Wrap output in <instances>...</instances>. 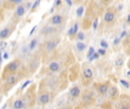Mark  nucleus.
<instances>
[{"label":"nucleus","instance_id":"nucleus-1","mask_svg":"<svg viewBox=\"0 0 130 109\" xmlns=\"http://www.w3.org/2000/svg\"><path fill=\"white\" fill-rule=\"evenodd\" d=\"M58 42L59 41H52V42H50L47 44L46 45V49L49 52L53 50L56 47V45L58 44Z\"/></svg>","mask_w":130,"mask_h":109},{"label":"nucleus","instance_id":"nucleus-2","mask_svg":"<svg viewBox=\"0 0 130 109\" xmlns=\"http://www.w3.org/2000/svg\"><path fill=\"white\" fill-rule=\"evenodd\" d=\"M114 19V14L112 11H108L106 13L104 16V21L107 23L111 22Z\"/></svg>","mask_w":130,"mask_h":109},{"label":"nucleus","instance_id":"nucleus-3","mask_svg":"<svg viewBox=\"0 0 130 109\" xmlns=\"http://www.w3.org/2000/svg\"><path fill=\"white\" fill-rule=\"evenodd\" d=\"M18 64L16 63V62H11V63L7 66V68L8 69V71L10 72H14L17 68H18Z\"/></svg>","mask_w":130,"mask_h":109},{"label":"nucleus","instance_id":"nucleus-4","mask_svg":"<svg viewBox=\"0 0 130 109\" xmlns=\"http://www.w3.org/2000/svg\"><path fill=\"white\" fill-rule=\"evenodd\" d=\"M83 75H84V76L85 77L86 79H90V78H91L92 76H93V72H92V71L91 69L87 68V69H85L83 71Z\"/></svg>","mask_w":130,"mask_h":109},{"label":"nucleus","instance_id":"nucleus-5","mask_svg":"<svg viewBox=\"0 0 130 109\" xmlns=\"http://www.w3.org/2000/svg\"><path fill=\"white\" fill-rule=\"evenodd\" d=\"M62 20H63V18L60 15H55V16L53 18V20H52V22L53 24H60L61 22H62Z\"/></svg>","mask_w":130,"mask_h":109},{"label":"nucleus","instance_id":"nucleus-6","mask_svg":"<svg viewBox=\"0 0 130 109\" xmlns=\"http://www.w3.org/2000/svg\"><path fill=\"white\" fill-rule=\"evenodd\" d=\"M70 92H71V95L73 97H77L79 95V93H80V89H79L78 87L75 86V87H73L71 89Z\"/></svg>","mask_w":130,"mask_h":109},{"label":"nucleus","instance_id":"nucleus-7","mask_svg":"<svg viewBox=\"0 0 130 109\" xmlns=\"http://www.w3.org/2000/svg\"><path fill=\"white\" fill-rule=\"evenodd\" d=\"M49 67H50V69L53 72L57 71L60 68V65H59V64L57 63V62H52Z\"/></svg>","mask_w":130,"mask_h":109},{"label":"nucleus","instance_id":"nucleus-8","mask_svg":"<svg viewBox=\"0 0 130 109\" xmlns=\"http://www.w3.org/2000/svg\"><path fill=\"white\" fill-rule=\"evenodd\" d=\"M24 14V8L22 5H19L16 10V15L18 17H21Z\"/></svg>","mask_w":130,"mask_h":109},{"label":"nucleus","instance_id":"nucleus-9","mask_svg":"<svg viewBox=\"0 0 130 109\" xmlns=\"http://www.w3.org/2000/svg\"><path fill=\"white\" fill-rule=\"evenodd\" d=\"M50 100V97L47 94H44V95H42L40 97V102L43 104H47Z\"/></svg>","mask_w":130,"mask_h":109},{"label":"nucleus","instance_id":"nucleus-10","mask_svg":"<svg viewBox=\"0 0 130 109\" xmlns=\"http://www.w3.org/2000/svg\"><path fill=\"white\" fill-rule=\"evenodd\" d=\"M8 34H9V30L8 28H5L0 33V37H1V39H5L8 36Z\"/></svg>","mask_w":130,"mask_h":109},{"label":"nucleus","instance_id":"nucleus-11","mask_svg":"<svg viewBox=\"0 0 130 109\" xmlns=\"http://www.w3.org/2000/svg\"><path fill=\"white\" fill-rule=\"evenodd\" d=\"M23 106H24V103L21 100H16L14 103V108L16 109H20L23 108Z\"/></svg>","mask_w":130,"mask_h":109},{"label":"nucleus","instance_id":"nucleus-12","mask_svg":"<svg viewBox=\"0 0 130 109\" xmlns=\"http://www.w3.org/2000/svg\"><path fill=\"white\" fill-rule=\"evenodd\" d=\"M99 89V92L101 93V94H105V93L107 92V89H108V86L107 85H100L98 88Z\"/></svg>","mask_w":130,"mask_h":109},{"label":"nucleus","instance_id":"nucleus-13","mask_svg":"<svg viewBox=\"0 0 130 109\" xmlns=\"http://www.w3.org/2000/svg\"><path fill=\"white\" fill-rule=\"evenodd\" d=\"M15 81H16V79L14 76H11L7 79V83L8 85H13L14 83H15Z\"/></svg>","mask_w":130,"mask_h":109},{"label":"nucleus","instance_id":"nucleus-14","mask_svg":"<svg viewBox=\"0 0 130 109\" xmlns=\"http://www.w3.org/2000/svg\"><path fill=\"white\" fill-rule=\"evenodd\" d=\"M117 89L116 87H112L110 88V95L111 97H115L116 96V94H117Z\"/></svg>","mask_w":130,"mask_h":109},{"label":"nucleus","instance_id":"nucleus-15","mask_svg":"<svg viewBox=\"0 0 130 109\" xmlns=\"http://www.w3.org/2000/svg\"><path fill=\"white\" fill-rule=\"evenodd\" d=\"M76 46H77V49L79 51H83L85 49V47H86L84 43H82V42H78L77 45H76Z\"/></svg>","mask_w":130,"mask_h":109},{"label":"nucleus","instance_id":"nucleus-16","mask_svg":"<svg viewBox=\"0 0 130 109\" xmlns=\"http://www.w3.org/2000/svg\"><path fill=\"white\" fill-rule=\"evenodd\" d=\"M76 12H77V15H78V17L81 16V15H82V14H83V12H84V8H83L82 6L79 7V8H78L77 9Z\"/></svg>","mask_w":130,"mask_h":109},{"label":"nucleus","instance_id":"nucleus-17","mask_svg":"<svg viewBox=\"0 0 130 109\" xmlns=\"http://www.w3.org/2000/svg\"><path fill=\"white\" fill-rule=\"evenodd\" d=\"M6 45H7V43L5 42L2 41L1 42H0V49H1V52H2L5 49V48L6 47Z\"/></svg>","mask_w":130,"mask_h":109},{"label":"nucleus","instance_id":"nucleus-18","mask_svg":"<svg viewBox=\"0 0 130 109\" xmlns=\"http://www.w3.org/2000/svg\"><path fill=\"white\" fill-rule=\"evenodd\" d=\"M94 53V49L93 47H90L89 51L88 52V58H90L91 56H92Z\"/></svg>","mask_w":130,"mask_h":109},{"label":"nucleus","instance_id":"nucleus-19","mask_svg":"<svg viewBox=\"0 0 130 109\" xmlns=\"http://www.w3.org/2000/svg\"><path fill=\"white\" fill-rule=\"evenodd\" d=\"M37 45V40L36 39H33L31 42V44H30V49H34V47Z\"/></svg>","mask_w":130,"mask_h":109},{"label":"nucleus","instance_id":"nucleus-20","mask_svg":"<svg viewBox=\"0 0 130 109\" xmlns=\"http://www.w3.org/2000/svg\"><path fill=\"white\" fill-rule=\"evenodd\" d=\"M99 53L97 54V53H94V55H92V56H91L90 58H89V61H93L94 59H96V58H99Z\"/></svg>","mask_w":130,"mask_h":109},{"label":"nucleus","instance_id":"nucleus-21","mask_svg":"<svg viewBox=\"0 0 130 109\" xmlns=\"http://www.w3.org/2000/svg\"><path fill=\"white\" fill-rule=\"evenodd\" d=\"M123 64V59H117V61H116V62H115V65L117 66H121Z\"/></svg>","mask_w":130,"mask_h":109},{"label":"nucleus","instance_id":"nucleus-22","mask_svg":"<svg viewBox=\"0 0 130 109\" xmlns=\"http://www.w3.org/2000/svg\"><path fill=\"white\" fill-rule=\"evenodd\" d=\"M40 0H37V1L34 3V5H33V6H32V8H31V10L32 11H34L38 5H39V4H40Z\"/></svg>","mask_w":130,"mask_h":109},{"label":"nucleus","instance_id":"nucleus-23","mask_svg":"<svg viewBox=\"0 0 130 109\" xmlns=\"http://www.w3.org/2000/svg\"><path fill=\"white\" fill-rule=\"evenodd\" d=\"M100 45H101V47H103L104 49H107L108 47V45H107V43L105 41H101Z\"/></svg>","mask_w":130,"mask_h":109},{"label":"nucleus","instance_id":"nucleus-24","mask_svg":"<svg viewBox=\"0 0 130 109\" xmlns=\"http://www.w3.org/2000/svg\"><path fill=\"white\" fill-rule=\"evenodd\" d=\"M120 83H122V85H123L125 87H126V88H129V83H127L126 81H125V80H120Z\"/></svg>","mask_w":130,"mask_h":109},{"label":"nucleus","instance_id":"nucleus-25","mask_svg":"<svg viewBox=\"0 0 130 109\" xmlns=\"http://www.w3.org/2000/svg\"><path fill=\"white\" fill-rule=\"evenodd\" d=\"M78 38L80 40H83V39H84V34L81 33V32H80V33L78 34Z\"/></svg>","mask_w":130,"mask_h":109},{"label":"nucleus","instance_id":"nucleus-26","mask_svg":"<svg viewBox=\"0 0 130 109\" xmlns=\"http://www.w3.org/2000/svg\"><path fill=\"white\" fill-rule=\"evenodd\" d=\"M97 24H98V19H96V20L94 21V24H93V28H94V30L97 29Z\"/></svg>","mask_w":130,"mask_h":109},{"label":"nucleus","instance_id":"nucleus-27","mask_svg":"<svg viewBox=\"0 0 130 109\" xmlns=\"http://www.w3.org/2000/svg\"><path fill=\"white\" fill-rule=\"evenodd\" d=\"M68 35H74V28L73 27L69 29V30L68 31Z\"/></svg>","mask_w":130,"mask_h":109},{"label":"nucleus","instance_id":"nucleus-28","mask_svg":"<svg viewBox=\"0 0 130 109\" xmlns=\"http://www.w3.org/2000/svg\"><path fill=\"white\" fill-rule=\"evenodd\" d=\"M29 83H31V81H30V80H27V81H26V82H25V83H24V84H23V86H22L21 89H24V88H25V87H26V86H27Z\"/></svg>","mask_w":130,"mask_h":109},{"label":"nucleus","instance_id":"nucleus-29","mask_svg":"<svg viewBox=\"0 0 130 109\" xmlns=\"http://www.w3.org/2000/svg\"><path fill=\"white\" fill-rule=\"evenodd\" d=\"M98 53H99L100 55H105L106 52H105V50H104V49H99V50H98Z\"/></svg>","mask_w":130,"mask_h":109},{"label":"nucleus","instance_id":"nucleus-30","mask_svg":"<svg viewBox=\"0 0 130 109\" xmlns=\"http://www.w3.org/2000/svg\"><path fill=\"white\" fill-rule=\"evenodd\" d=\"M73 28H74V34H75L77 33V31H78V24H75L74 25V27H73Z\"/></svg>","mask_w":130,"mask_h":109},{"label":"nucleus","instance_id":"nucleus-31","mask_svg":"<svg viewBox=\"0 0 130 109\" xmlns=\"http://www.w3.org/2000/svg\"><path fill=\"white\" fill-rule=\"evenodd\" d=\"M36 28H37V26H34V27L31 29V31L30 32V35H32V34H33V33L34 32V30H36Z\"/></svg>","mask_w":130,"mask_h":109},{"label":"nucleus","instance_id":"nucleus-32","mask_svg":"<svg viewBox=\"0 0 130 109\" xmlns=\"http://www.w3.org/2000/svg\"><path fill=\"white\" fill-rule=\"evenodd\" d=\"M3 58H4L5 59H8V54L7 52L4 53V55H3Z\"/></svg>","mask_w":130,"mask_h":109},{"label":"nucleus","instance_id":"nucleus-33","mask_svg":"<svg viewBox=\"0 0 130 109\" xmlns=\"http://www.w3.org/2000/svg\"><path fill=\"white\" fill-rule=\"evenodd\" d=\"M119 42H120V39H119V38L115 39V40H114V44H118Z\"/></svg>","mask_w":130,"mask_h":109},{"label":"nucleus","instance_id":"nucleus-34","mask_svg":"<svg viewBox=\"0 0 130 109\" xmlns=\"http://www.w3.org/2000/svg\"><path fill=\"white\" fill-rule=\"evenodd\" d=\"M61 4V0H57L56 1V5H60Z\"/></svg>","mask_w":130,"mask_h":109},{"label":"nucleus","instance_id":"nucleus-35","mask_svg":"<svg viewBox=\"0 0 130 109\" xmlns=\"http://www.w3.org/2000/svg\"><path fill=\"white\" fill-rule=\"evenodd\" d=\"M126 31H123V32L121 34V36H120V37L122 38V37H124L125 36H126Z\"/></svg>","mask_w":130,"mask_h":109},{"label":"nucleus","instance_id":"nucleus-36","mask_svg":"<svg viewBox=\"0 0 130 109\" xmlns=\"http://www.w3.org/2000/svg\"><path fill=\"white\" fill-rule=\"evenodd\" d=\"M65 2L68 3V5L69 6L71 5V0H65Z\"/></svg>","mask_w":130,"mask_h":109},{"label":"nucleus","instance_id":"nucleus-37","mask_svg":"<svg viewBox=\"0 0 130 109\" xmlns=\"http://www.w3.org/2000/svg\"><path fill=\"white\" fill-rule=\"evenodd\" d=\"M21 2H22V0H15V1H14V3H15V4H18V3H20Z\"/></svg>","mask_w":130,"mask_h":109},{"label":"nucleus","instance_id":"nucleus-38","mask_svg":"<svg viewBox=\"0 0 130 109\" xmlns=\"http://www.w3.org/2000/svg\"><path fill=\"white\" fill-rule=\"evenodd\" d=\"M127 21H128L129 23H130V14L128 16V19H127Z\"/></svg>","mask_w":130,"mask_h":109},{"label":"nucleus","instance_id":"nucleus-39","mask_svg":"<svg viewBox=\"0 0 130 109\" xmlns=\"http://www.w3.org/2000/svg\"><path fill=\"white\" fill-rule=\"evenodd\" d=\"M8 1L11 2H14V1H15V0H8Z\"/></svg>","mask_w":130,"mask_h":109},{"label":"nucleus","instance_id":"nucleus-40","mask_svg":"<svg viewBox=\"0 0 130 109\" xmlns=\"http://www.w3.org/2000/svg\"><path fill=\"white\" fill-rule=\"evenodd\" d=\"M123 7H122V5H120V7H119V9H121Z\"/></svg>","mask_w":130,"mask_h":109},{"label":"nucleus","instance_id":"nucleus-41","mask_svg":"<svg viewBox=\"0 0 130 109\" xmlns=\"http://www.w3.org/2000/svg\"><path fill=\"white\" fill-rule=\"evenodd\" d=\"M104 1H106V2H107V1H110V0H104Z\"/></svg>","mask_w":130,"mask_h":109}]
</instances>
